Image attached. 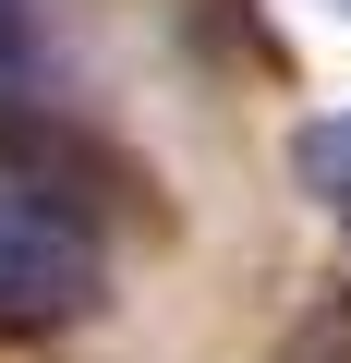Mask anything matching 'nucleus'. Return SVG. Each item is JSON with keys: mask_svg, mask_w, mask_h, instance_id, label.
Instances as JSON below:
<instances>
[{"mask_svg": "<svg viewBox=\"0 0 351 363\" xmlns=\"http://www.w3.org/2000/svg\"><path fill=\"white\" fill-rule=\"evenodd\" d=\"M97 291H109L97 230H85L61 194H37L25 169H0V339L85 327V315H97Z\"/></svg>", "mask_w": 351, "mask_h": 363, "instance_id": "obj_1", "label": "nucleus"}, {"mask_svg": "<svg viewBox=\"0 0 351 363\" xmlns=\"http://www.w3.org/2000/svg\"><path fill=\"white\" fill-rule=\"evenodd\" d=\"M303 194H315V206H327V230L351 242V109L303 133Z\"/></svg>", "mask_w": 351, "mask_h": 363, "instance_id": "obj_2", "label": "nucleus"}, {"mask_svg": "<svg viewBox=\"0 0 351 363\" xmlns=\"http://www.w3.org/2000/svg\"><path fill=\"white\" fill-rule=\"evenodd\" d=\"M37 85V25H25V0H0V109H25Z\"/></svg>", "mask_w": 351, "mask_h": 363, "instance_id": "obj_3", "label": "nucleus"}, {"mask_svg": "<svg viewBox=\"0 0 351 363\" xmlns=\"http://www.w3.org/2000/svg\"><path fill=\"white\" fill-rule=\"evenodd\" d=\"M339 13H351V0H339Z\"/></svg>", "mask_w": 351, "mask_h": 363, "instance_id": "obj_4", "label": "nucleus"}]
</instances>
